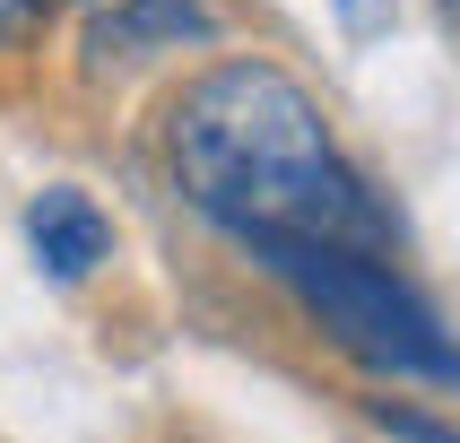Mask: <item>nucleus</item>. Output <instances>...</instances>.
Wrapping results in <instances>:
<instances>
[{
	"instance_id": "nucleus-1",
	"label": "nucleus",
	"mask_w": 460,
	"mask_h": 443,
	"mask_svg": "<svg viewBox=\"0 0 460 443\" xmlns=\"http://www.w3.org/2000/svg\"><path fill=\"white\" fill-rule=\"evenodd\" d=\"M165 174L234 244H261V235L383 244L391 235L383 200L348 165L322 96L270 52H234V61L200 70L174 96V113H165Z\"/></svg>"
},
{
	"instance_id": "nucleus-2",
	"label": "nucleus",
	"mask_w": 460,
	"mask_h": 443,
	"mask_svg": "<svg viewBox=\"0 0 460 443\" xmlns=\"http://www.w3.org/2000/svg\"><path fill=\"white\" fill-rule=\"evenodd\" d=\"M243 253L296 296V305L331 331V348L383 374V383H435L460 391V348L435 322V305L391 270L374 244H339V235H261Z\"/></svg>"
},
{
	"instance_id": "nucleus-3",
	"label": "nucleus",
	"mask_w": 460,
	"mask_h": 443,
	"mask_svg": "<svg viewBox=\"0 0 460 443\" xmlns=\"http://www.w3.org/2000/svg\"><path fill=\"white\" fill-rule=\"evenodd\" d=\"M226 35V9L217 0H96L87 18V70H130V61H156V52H191Z\"/></svg>"
},
{
	"instance_id": "nucleus-4",
	"label": "nucleus",
	"mask_w": 460,
	"mask_h": 443,
	"mask_svg": "<svg viewBox=\"0 0 460 443\" xmlns=\"http://www.w3.org/2000/svg\"><path fill=\"white\" fill-rule=\"evenodd\" d=\"M26 253H35V270H44L52 287H78V279H96L104 253H113V217H104L78 182H44V191L26 200Z\"/></svg>"
},
{
	"instance_id": "nucleus-5",
	"label": "nucleus",
	"mask_w": 460,
	"mask_h": 443,
	"mask_svg": "<svg viewBox=\"0 0 460 443\" xmlns=\"http://www.w3.org/2000/svg\"><path fill=\"white\" fill-rule=\"evenodd\" d=\"M374 426H383L391 443H460V426H443V417L409 409V400H374Z\"/></svg>"
},
{
	"instance_id": "nucleus-6",
	"label": "nucleus",
	"mask_w": 460,
	"mask_h": 443,
	"mask_svg": "<svg viewBox=\"0 0 460 443\" xmlns=\"http://www.w3.org/2000/svg\"><path fill=\"white\" fill-rule=\"evenodd\" d=\"M331 9H339V26H348V44H374L391 26V0H331Z\"/></svg>"
},
{
	"instance_id": "nucleus-7",
	"label": "nucleus",
	"mask_w": 460,
	"mask_h": 443,
	"mask_svg": "<svg viewBox=\"0 0 460 443\" xmlns=\"http://www.w3.org/2000/svg\"><path fill=\"white\" fill-rule=\"evenodd\" d=\"M52 9H70V0H0V44H18V35H35V26H44Z\"/></svg>"
},
{
	"instance_id": "nucleus-8",
	"label": "nucleus",
	"mask_w": 460,
	"mask_h": 443,
	"mask_svg": "<svg viewBox=\"0 0 460 443\" xmlns=\"http://www.w3.org/2000/svg\"><path fill=\"white\" fill-rule=\"evenodd\" d=\"M435 9H443V18H452V26H460V0H435Z\"/></svg>"
}]
</instances>
